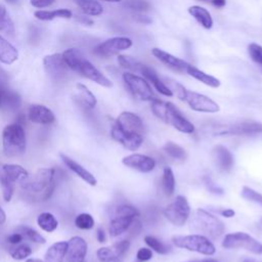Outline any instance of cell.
Returning a JSON list of instances; mask_svg holds the SVG:
<instances>
[{"instance_id":"1","label":"cell","mask_w":262,"mask_h":262,"mask_svg":"<svg viewBox=\"0 0 262 262\" xmlns=\"http://www.w3.org/2000/svg\"><path fill=\"white\" fill-rule=\"evenodd\" d=\"M111 135L125 148L135 151L143 141V123L134 113L123 112L113 125Z\"/></svg>"},{"instance_id":"2","label":"cell","mask_w":262,"mask_h":262,"mask_svg":"<svg viewBox=\"0 0 262 262\" xmlns=\"http://www.w3.org/2000/svg\"><path fill=\"white\" fill-rule=\"evenodd\" d=\"M54 178L55 170L53 168H41L21 185V190L26 198L33 202H45L55 188Z\"/></svg>"},{"instance_id":"3","label":"cell","mask_w":262,"mask_h":262,"mask_svg":"<svg viewBox=\"0 0 262 262\" xmlns=\"http://www.w3.org/2000/svg\"><path fill=\"white\" fill-rule=\"evenodd\" d=\"M61 54L70 70L82 75L83 77L102 87L110 88L113 86L111 80L107 79L100 71H98L79 49L69 48Z\"/></svg>"},{"instance_id":"4","label":"cell","mask_w":262,"mask_h":262,"mask_svg":"<svg viewBox=\"0 0 262 262\" xmlns=\"http://www.w3.org/2000/svg\"><path fill=\"white\" fill-rule=\"evenodd\" d=\"M150 108L157 118L166 124L171 125L176 130L187 134H190L194 131L193 124L184 118L172 102H167L155 98L151 100Z\"/></svg>"},{"instance_id":"5","label":"cell","mask_w":262,"mask_h":262,"mask_svg":"<svg viewBox=\"0 0 262 262\" xmlns=\"http://www.w3.org/2000/svg\"><path fill=\"white\" fill-rule=\"evenodd\" d=\"M189 229L208 238L219 237L225 229L224 223L215 215L204 209H198L189 221Z\"/></svg>"},{"instance_id":"6","label":"cell","mask_w":262,"mask_h":262,"mask_svg":"<svg viewBox=\"0 0 262 262\" xmlns=\"http://www.w3.org/2000/svg\"><path fill=\"white\" fill-rule=\"evenodd\" d=\"M27 139L24 126L9 124L2 131V148L6 157H17L26 151Z\"/></svg>"},{"instance_id":"7","label":"cell","mask_w":262,"mask_h":262,"mask_svg":"<svg viewBox=\"0 0 262 262\" xmlns=\"http://www.w3.org/2000/svg\"><path fill=\"white\" fill-rule=\"evenodd\" d=\"M172 242L177 248L196 252L202 255L212 256L216 253V248L213 243L207 236L202 234L175 235L172 237Z\"/></svg>"},{"instance_id":"8","label":"cell","mask_w":262,"mask_h":262,"mask_svg":"<svg viewBox=\"0 0 262 262\" xmlns=\"http://www.w3.org/2000/svg\"><path fill=\"white\" fill-rule=\"evenodd\" d=\"M222 246L226 249H245L255 255L262 254V244L252 235L242 231L226 234L222 242Z\"/></svg>"},{"instance_id":"9","label":"cell","mask_w":262,"mask_h":262,"mask_svg":"<svg viewBox=\"0 0 262 262\" xmlns=\"http://www.w3.org/2000/svg\"><path fill=\"white\" fill-rule=\"evenodd\" d=\"M164 216L175 226H182L190 216V206L183 195H178L164 209Z\"/></svg>"},{"instance_id":"10","label":"cell","mask_w":262,"mask_h":262,"mask_svg":"<svg viewBox=\"0 0 262 262\" xmlns=\"http://www.w3.org/2000/svg\"><path fill=\"white\" fill-rule=\"evenodd\" d=\"M123 80L127 88L135 98L139 100H144V101H147V100L151 101L152 99L156 98L151 90V87L149 86L148 82L144 78L139 77L135 74L126 72L123 74Z\"/></svg>"},{"instance_id":"11","label":"cell","mask_w":262,"mask_h":262,"mask_svg":"<svg viewBox=\"0 0 262 262\" xmlns=\"http://www.w3.org/2000/svg\"><path fill=\"white\" fill-rule=\"evenodd\" d=\"M181 100L185 101L188 104V106L195 112L213 114L220 111L219 105L213 99L204 94L191 90L186 89Z\"/></svg>"},{"instance_id":"12","label":"cell","mask_w":262,"mask_h":262,"mask_svg":"<svg viewBox=\"0 0 262 262\" xmlns=\"http://www.w3.org/2000/svg\"><path fill=\"white\" fill-rule=\"evenodd\" d=\"M130 248L128 239H122L115 244L101 247L96 251V256L100 262H122Z\"/></svg>"},{"instance_id":"13","label":"cell","mask_w":262,"mask_h":262,"mask_svg":"<svg viewBox=\"0 0 262 262\" xmlns=\"http://www.w3.org/2000/svg\"><path fill=\"white\" fill-rule=\"evenodd\" d=\"M43 66L48 77L55 81H60L68 75L69 67L67 66L61 53H53L43 58Z\"/></svg>"},{"instance_id":"14","label":"cell","mask_w":262,"mask_h":262,"mask_svg":"<svg viewBox=\"0 0 262 262\" xmlns=\"http://www.w3.org/2000/svg\"><path fill=\"white\" fill-rule=\"evenodd\" d=\"M132 46V40L128 37L110 38L94 48V53L101 57H108L117 54L119 51L126 50Z\"/></svg>"},{"instance_id":"15","label":"cell","mask_w":262,"mask_h":262,"mask_svg":"<svg viewBox=\"0 0 262 262\" xmlns=\"http://www.w3.org/2000/svg\"><path fill=\"white\" fill-rule=\"evenodd\" d=\"M220 135H250L262 133V123L256 121H243L216 131Z\"/></svg>"},{"instance_id":"16","label":"cell","mask_w":262,"mask_h":262,"mask_svg":"<svg viewBox=\"0 0 262 262\" xmlns=\"http://www.w3.org/2000/svg\"><path fill=\"white\" fill-rule=\"evenodd\" d=\"M87 243L81 236H73L68 241L63 262H84L87 254Z\"/></svg>"},{"instance_id":"17","label":"cell","mask_w":262,"mask_h":262,"mask_svg":"<svg viewBox=\"0 0 262 262\" xmlns=\"http://www.w3.org/2000/svg\"><path fill=\"white\" fill-rule=\"evenodd\" d=\"M122 163L126 167L134 169L141 173H148L152 171L156 167V161L152 158L140 154H132L126 156L123 158Z\"/></svg>"},{"instance_id":"18","label":"cell","mask_w":262,"mask_h":262,"mask_svg":"<svg viewBox=\"0 0 262 262\" xmlns=\"http://www.w3.org/2000/svg\"><path fill=\"white\" fill-rule=\"evenodd\" d=\"M29 119L39 125H50L55 121V116L50 108L43 104H32L29 108Z\"/></svg>"},{"instance_id":"19","label":"cell","mask_w":262,"mask_h":262,"mask_svg":"<svg viewBox=\"0 0 262 262\" xmlns=\"http://www.w3.org/2000/svg\"><path fill=\"white\" fill-rule=\"evenodd\" d=\"M0 170L9 181H11L13 184H19L20 186L30 178L28 171L23 166L17 164H4L0 166Z\"/></svg>"},{"instance_id":"20","label":"cell","mask_w":262,"mask_h":262,"mask_svg":"<svg viewBox=\"0 0 262 262\" xmlns=\"http://www.w3.org/2000/svg\"><path fill=\"white\" fill-rule=\"evenodd\" d=\"M151 54L161 62H163L164 64H166L167 67L173 69L174 71L177 72H184L186 71V68L188 67L189 63H187L186 61H184L181 58H178L174 55H172L171 53L164 51L160 48H152L151 49Z\"/></svg>"},{"instance_id":"21","label":"cell","mask_w":262,"mask_h":262,"mask_svg":"<svg viewBox=\"0 0 262 262\" xmlns=\"http://www.w3.org/2000/svg\"><path fill=\"white\" fill-rule=\"evenodd\" d=\"M60 159L63 162V164L71 170L73 171L78 177H80L82 180H84L86 183H88L91 186H95L97 184V180L94 177V175L89 172L86 168H84L83 166H81L80 164H78L76 161H74L73 159H71L70 157H68L64 154H60Z\"/></svg>"},{"instance_id":"22","label":"cell","mask_w":262,"mask_h":262,"mask_svg":"<svg viewBox=\"0 0 262 262\" xmlns=\"http://www.w3.org/2000/svg\"><path fill=\"white\" fill-rule=\"evenodd\" d=\"M138 72L141 73L143 75V77L145 78V80H148L161 94H163L165 96H172L173 95L171 90L160 79L158 73L152 68L148 67L147 64H144V63L140 62Z\"/></svg>"},{"instance_id":"23","label":"cell","mask_w":262,"mask_h":262,"mask_svg":"<svg viewBox=\"0 0 262 262\" xmlns=\"http://www.w3.org/2000/svg\"><path fill=\"white\" fill-rule=\"evenodd\" d=\"M213 156L219 169L225 172H228L231 170L233 166V157L225 146L216 145L213 148Z\"/></svg>"},{"instance_id":"24","label":"cell","mask_w":262,"mask_h":262,"mask_svg":"<svg viewBox=\"0 0 262 262\" xmlns=\"http://www.w3.org/2000/svg\"><path fill=\"white\" fill-rule=\"evenodd\" d=\"M134 218L135 217L131 216H115L110 222V235L116 237L127 231L130 228Z\"/></svg>"},{"instance_id":"25","label":"cell","mask_w":262,"mask_h":262,"mask_svg":"<svg viewBox=\"0 0 262 262\" xmlns=\"http://www.w3.org/2000/svg\"><path fill=\"white\" fill-rule=\"evenodd\" d=\"M68 242L60 241L52 244L45 253L44 262H63Z\"/></svg>"},{"instance_id":"26","label":"cell","mask_w":262,"mask_h":262,"mask_svg":"<svg viewBox=\"0 0 262 262\" xmlns=\"http://www.w3.org/2000/svg\"><path fill=\"white\" fill-rule=\"evenodd\" d=\"M17 49L0 35V61L5 64H11L17 59Z\"/></svg>"},{"instance_id":"27","label":"cell","mask_w":262,"mask_h":262,"mask_svg":"<svg viewBox=\"0 0 262 262\" xmlns=\"http://www.w3.org/2000/svg\"><path fill=\"white\" fill-rule=\"evenodd\" d=\"M188 13L205 29H211L213 27V18L210 12L199 5H192L188 7Z\"/></svg>"},{"instance_id":"28","label":"cell","mask_w":262,"mask_h":262,"mask_svg":"<svg viewBox=\"0 0 262 262\" xmlns=\"http://www.w3.org/2000/svg\"><path fill=\"white\" fill-rule=\"evenodd\" d=\"M189 76H191L192 78L196 79L198 81L204 83L205 85L207 86H210L212 88H218L220 86V81L219 79L211 76V75H208L206 74L205 72L196 69L195 67L191 66V64H188V67L186 68V71H185Z\"/></svg>"},{"instance_id":"29","label":"cell","mask_w":262,"mask_h":262,"mask_svg":"<svg viewBox=\"0 0 262 262\" xmlns=\"http://www.w3.org/2000/svg\"><path fill=\"white\" fill-rule=\"evenodd\" d=\"M34 15L40 20H52L54 18H71L73 13L69 9L59 8L55 10H37Z\"/></svg>"},{"instance_id":"30","label":"cell","mask_w":262,"mask_h":262,"mask_svg":"<svg viewBox=\"0 0 262 262\" xmlns=\"http://www.w3.org/2000/svg\"><path fill=\"white\" fill-rule=\"evenodd\" d=\"M37 224L42 230L46 232H53L58 226V221L52 213L42 212L37 217Z\"/></svg>"},{"instance_id":"31","label":"cell","mask_w":262,"mask_h":262,"mask_svg":"<svg viewBox=\"0 0 262 262\" xmlns=\"http://www.w3.org/2000/svg\"><path fill=\"white\" fill-rule=\"evenodd\" d=\"M76 3L88 15L97 16L103 12L102 5L96 0H76Z\"/></svg>"},{"instance_id":"32","label":"cell","mask_w":262,"mask_h":262,"mask_svg":"<svg viewBox=\"0 0 262 262\" xmlns=\"http://www.w3.org/2000/svg\"><path fill=\"white\" fill-rule=\"evenodd\" d=\"M162 188L166 196L170 198L175 190V177L170 167H165L162 177Z\"/></svg>"},{"instance_id":"33","label":"cell","mask_w":262,"mask_h":262,"mask_svg":"<svg viewBox=\"0 0 262 262\" xmlns=\"http://www.w3.org/2000/svg\"><path fill=\"white\" fill-rule=\"evenodd\" d=\"M76 88L78 91L79 99L83 102V104L89 108H93L97 103V100L94 94L82 83H78L76 85Z\"/></svg>"},{"instance_id":"34","label":"cell","mask_w":262,"mask_h":262,"mask_svg":"<svg viewBox=\"0 0 262 262\" xmlns=\"http://www.w3.org/2000/svg\"><path fill=\"white\" fill-rule=\"evenodd\" d=\"M20 104H21V98L19 94L5 87L3 90L2 105H5L9 110L15 111L20 106Z\"/></svg>"},{"instance_id":"35","label":"cell","mask_w":262,"mask_h":262,"mask_svg":"<svg viewBox=\"0 0 262 262\" xmlns=\"http://www.w3.org/2000/svg\"><path fill=\"white\" fill-rule=\"evenodd\" d=\"M16 231H18L23 236L24 239H28L30 242L36 243V244H45L46 239L44 236H42L37 230L34 228L27 226V225H19L16 227Z\"/></svg>"},{"instance_id":"36","label":"cell","mask_w":262,"mask_h":262,"mask_svg":"<svg viewBox=\"0 0 262 262\" xmlns=\"http://www.w3.org/2000/svg\"><path fill=\"white\" fill-rule=\"evenodd\" d=\"M163 149L165 150V152L167 155H169L170 157L177 159V160H185L187 157L186 150L183 147H181L180 145H178L172 141H168L164 145Z\"/></svg>"},{"instance_id":"37","label":"cell","mask_w":262,"mask_h":262,"mask_svg":"<svg viewBox=\"0 0 262 262\" xmlns=\"http://www.w3.org/2000/svg\"><path fill=\"white\" fill-rule=\"evenodd\" d=\"M0 187L2 191V196L5 202H9L12 199L15 184H13L11 181L8 180V178L2 173L0 170Z\"/></svg>"},{"instance_id":"38","label":"cell","mask_w":262,"mask_h":262,"mask_svg":"<svg viewBox=\"0 0 262 262\" xmlns=\"http://www.w3.org/2000/svg\"><path fill=\"white\" fill-rule=\"evenodd\" d=\"M0 30H3L5 33L11 36L14 34L13 21L2 4H0Z\"/></svg>"},{"instance_id":"39","label":"cell","mask_w":262,"mask_h":262,"mask_svg":"<svg viewBox=\"0 0 262 262\" xmlns=\"http://www.w3.org/2000/svg\"><path fill=\"white\" fill-rule=\"evenodd\" d=\"M145 244L149 247V249L154 250L158 254H167L170 252V247L165 245L163 242L159 241L157 237L152 235L144 236Z\"/></svg>"},{"instance_id":"40","label":"cell","mask_w":262,"mask_h":262,"mask_svg":"<svg viewBox=\"0 0 262 262\" xmlns=\"http://www.w3.org/2000/svg\"><path fill=\"white\" fill-rule=\"evenodd\" d=\"M94 219L88 213H81L75 218V225L82 230H89L94 226Z\"/></svg>"},{"instance_id":"41","label":"cell","mask_w":262,"mask_h":262,"mask_svg":"<svg viewBox=\"0 0 262 262\" xmlns=\"http://www.w3.org/2000/svg\"><path fill=\"white\" fill-rule=\"evenodd\" d=\"M32 252H33V250L31 249L30 246H28L27 244H21V245L16 246L15 248L11 249L10 256L14 260H25L29 256H31Z\"/></svg>"},{"instance_id":"42","label":"cell","mask_w":262,"mask_h":262,"mask_svg":"<svg viewBox=\"0 0 262 262\" xmlns=\"http://www.w3.org/2000/svg\"><path fill=\"white\" fill-rule=\"evenodd\" d=\"M118 62L122 68L127 69V70H132L135 72H138V69L140 66L139 61L135 60L134 58H132L130 56H126V55H122V54L118 55Z\"/></svg>"},{"instance_id":"43","label":"cell","mask_w":262,"mask_h":262,"mask_svg":"<svg viewBox=\"0 0 262 262\" xmlns=\"http://www.w3.org/2000/svg\"><path fill=\"white\" fill-rule=\"evenodd\" d=\"M241 194L244 199L262 206V194L260 192L254 190L253 188L248 187V186H244L243 189H242Z\"/></svg>"},{"instance_id":"44","label":"cell","mask_w":262,"mask_h":262,"mask_svg":"<svg viewBox=\"0 0 262 262\" xmlns=\"http://www.w3.org/2000/svg\"><path fill=\"white\" fill-rule=\"evenodd\" d=\"M124 5L135 11H146L150 8V4L146 0H125Z\"/></svg>"},{"instance_id":"45","label":"cell","mask_w":262,"mask_h":262,"mask_svg":"<svg viewBox=\"0 0 262 262\" xmlns=\"http://www.w3.org/2000/svg\"><path fill=\"white\" fill-rule=\"evenodd\" d=\"M115 215L116 216H131V217H138L139 212L136 208H134L131 205H120L115 209Z\"/></svg>"},{"instance_id":"46","label":"cell","mask_w":262,"mask_h":262,"mask_svg":"<svg viewBox=\"0 0 262 262\" xmlns=\"http://www.w3.org/2000/svg\"><path fill=\"white\" fill-rule=\"evenodd\" d=\"M248 53L252 60L262 66V46L257 43H251L248 46Z\"/></svg>"},{"instance_id":"47","label":"cell","mask_w":262,"mask_h":262,"mask_svg":"<svg viewBox=\"0 0 262 262\" xmlns=\"http://www.w3.org/2000/svg\"><path fill=\"white\" fill-rule=\"evenodd\" d=\"M203 181L205 183V186L207 187V189L210 192H212L214 194H223V192H224L223 188L218 186L209 176H204L203 177Z\"/></svg>"},{"instance_id":"48","label":"cell","mask_w":262,"mask_h":262,"mask_svg":"<svg viewBox=\"0 0 262 262\" xmlns=\"http://www.w3.org/2000/svg\"><path fill=\"white\" fill-rule=\"evenodd\" d=\"M152 257V252L148 248H140L136 253V259L140 262H145L150 260Z\"/></svg>"},{"instance_id":"49","label":"cell","mask_w":262,"mask_h":262,"mask_svg":"<svg viewBox=\"0 0 262 262\" xmlns=\"http://www.w3.org/2000/svg\"><path fill=\"white\" fill-rule=\"evenodd\" d=\"M55 0H30L32 6L36 8H44L50 6Z\"/></svg>"},{"instance_id":"50","label":"cell","mask_w":262,"mask_h":262,"mask_svg":"<svg viewBox=\"0 0 262 262\" xmlns=\"http://www.w3.org/2000/svg\"><path fill=\"white\" fill-rule=\"evenodd\" d=\"M23 241H24V236H23L18 231L11 233V234L8 235V237H7V242H8L9 244H11V245L20 244Z\"/></svg>"},{"instance_id":"51","label":"cell","mask_w":262,"mask_h":262,"mask_svg":"<svg viewBox=\"0 0 262 262\" xmlns=\"http://www.w3.org/2000/svg\"><path fill=\"white\" fill-rule=\"evenodd\" d=\"M40 39V32L36 27H31L30 29V41L32 43L38 42Z\"/></svg>"},{"instance_id":"52","label":"cell","mask_w":262,"mask_h":262,"mask_svg":"<svg viewBox=\"0 0 262 262\" xmlns=\"http://www.w3.org/2000/svg\"><path fill=\"white\" fill-rule=\"evenodd\" d=\"M134 19H135L136 21L140 23V24H150V23H151V19H150L148 16H146V15H144V14H140V13L135 14V15H134Z\"/></svg>"},{"instance_id":"53","label":"cell","mask_w":262,"mask_h":262,"mask_svg":"<svg viewBox=\"0 0 262 262\" xmlns=\"http://www.w3.org/2000/svg\"><path fill=\"white\" fill-rule=\"evenodd\" d=\"M217 212L226 218H231L235 215V212L232 209H220V210H217Z\"/></svg>"},{"instance_id":"54","label":"cell","mask_w":262,"mask_h":262,"mask_svg":"<svg viewBox=\"0 0 262 262\" xmlns=\"http://www.w3.org/2000/svg\"><path fill=\"white\" fill-rule=\"evenodd\" d=\"M76 19L81 23L82 25H87V26H91L93 24V20L90 19L87 16H80V15H76Z\"/></svg>"},{"instance_id":"55","label":"cell","mask_w":262,"mask_h":262,"mask_svg":"<svg viewBox=\"0 0 262 262\" xmlns=\"http://www.w3.org/2000/svg\"><path fill=\"white\" fill-rule=\"evenodd\" d=\"M96 238L99 243H104L105 242V233L102 228H98L96 231Z\"/></svg>"},{"instance_id":"56","label":"cell","mask_w":262,"mask_h":262,"mask_svg":"<svg viewBox=\"0 0 262 262\" xmlns=\"http://www.w3.org/2000/svg\"><path fill=\"white\" fill-rule=\"evenodd\" d=\"M211 4H213L215 7H218V8H222L225 6L226 4V0H210Z\"/></svg>"},{"instance_id":"57","label":"cell","mask_w":262,"mask_h":262,"mask_svg":"<svg viewBox=\"0 0 262 262\" xmlns=\"http://www.w3.org/2000/svg\"><path fill=\"white\" fill-rule=\"evenodd\" d=\"M184 262H219L216 259H211V258H207V259H196V260H189V261H184Z\"/></svg>"},{"instance_id":"58","label":"cell","mask_w":262,"mask_h":262,"mask_svg":"<svg viewBox=\"0 0 262 262\" xmlns=\"http://www.w3.org/2000/svg\"><path fill=\"white\" fill-rule=\"evenodd\" d=\"M5 220H6V214H5L4 210L0 207V225L3 224L5 222Z\"/></svg>"},{"instance_id":"59","label":"cell","mask_w":262,"mask_h":262,"mask_svg":"<svg viewBox=\"0 0 262 262\" xmlns=\"http://www.w3.org/2000/svg\"><path fill=\"white\" fill-rule=\"evenodd\" d=\"M6 86H3V85H0V107L2 106V98H3V90Z\"/></svg>"},{"instance_id":"60","label":"cell","mask_w":262,"mask_h":262,"mask_svg":"<svg viewBox=\"0 0 262 262\" xmlns=\"http://www.w3.org/2000/svg\"><path fill=\"white\" fill-rule=\"evenodd\" d=\"M26 262H44V261H42L40 259H36V258H29L26 260Z\"/></svg>"},{"instance_id":"61","label":"cell","mask_w":262,"mask_h":262,"mask_svg":"<svg viewBox=\"0 0 262 262\" xmlns=\"http://www.w3.org/2000/svg\"><path fill=\"white\" fill-rule=\"evenodd\" d=\"M5 1L8 2V3H10V4H14V3L17 2V0H5Z\"/></svg>"},{"instance_id":"62","label":"cell","mask_w":262,"mask_h":262,"mask_svg":"<svg viewBox=\"0 0 262 262\" xmlns=\"http://www.w3.org/2000/svg\"><path fill=\"white\" fill-rule=\"evenodd\" d=\"M103 1H106V2H121L122 0H103Z\"/></svg>"},{"instance_id":"63","label":"cell","mask_w":262,"mask_h":262,"mask_svg":"<svg viewBox=\"0 0 262 262\" xmlns=\"http://www.w3.org/2000/svg\"><path fill=\"white\" fill-rule=\"evenodd\" d=\"M200 1H204V2H210V0H200Z\"/></svg>"}]
</instances>
